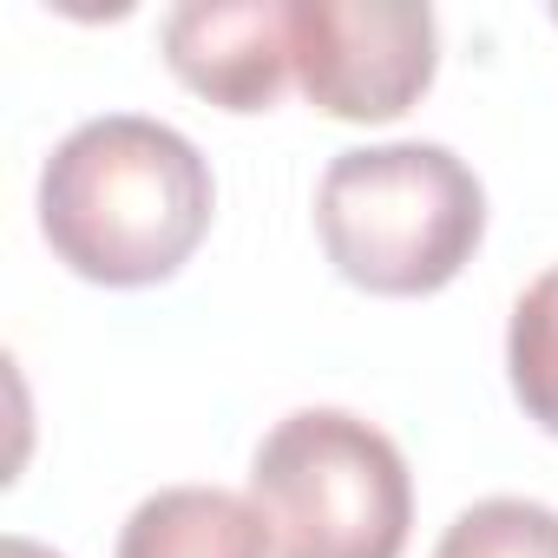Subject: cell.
I'll list each match as a JSON object with an SVG mask.
<instances>
[{
    "label": "cell",
    "mask_w": 558,
    "mask_h": 558,
    "mask_svg": "<svg viewBox=\"0 0 558 558\" xmlns=\"http://www.w3.org/2000/svg\"><path fill=\"white\" fill-rule=\"evenodd\" d=\"M217 210L204 151L145 119L106 112L66 132L40 171V230L53 256L106 290H145L191 263Z\"/></svg>",
    "instance_id": "6da1fadb"
},
{
    "label": "cell",
    "mask_w": 558,
    "mask_h": 558,
    "mask_svg": "<svg viewBox=\"0 0 558 558\" xmlns=\"http://www.w3.org/2000/svg\"><path fill=\"white\" fill-rule=\"evenodd\" d=\"M316 236L355 290L434 296L486 236V191L447 145H362L329 158L316 184Z\"/></svg>",
    "instance_id": "7a4b0ae2"
},
{
    "label": "cell",
    "mask_w": 558,
    "mask_h": 558,
    "mask_svg": "<svg viewBox=\"0 0 558 558\" xmlns=\"http://www.w3.org/2000/svg\"><path fill=\"white\" fill-rule=\"evenodd\" d=\"M250 499L276 558H401L414 525L401 447L349 408L276 421L250 460Z\"/></svg>",
    "instance_id": "3957f363"
},
{
    "label": "cell",
    "mask_w": 558,
    "mask_h": 558,
    "mask_svg": "<svg viewBox=\"0 0 558 558\" xmlns=\"http://www.w3.org/2000/svg\"><path fill=\"white\" fill-rule=\"evenodd\" d=\"M290 40L310 106L349 125L401 119L440 66V27L421 0H290Z\"/></svg>",
    "instance_id": "277c9868"
},
{
    "label": "cell",
    "mask_w": 558,
    "mask_h": 558,
    "mask_svg": "<svg viewBox=\"0 0 558 558\" xmlns=\"http://www.w3.org/2000/svg\"><path fill=\"white\" fill-rule=\"evenodd\" d=\"M165 60L197 99L223 112H269L296 66L290 8L283 0H191V8H171Z\"/></svg>",
    "instance_id": "5b68a950"
},
{
    "label": "cell",
    "mask_w": 558,
    "mask_h": 558,
    "mask_svg": "<svg viewBox=\"0 0 558 558\" xmlns=\"http://www.w3.org/2000/svg\"><path fill=\"white\" fill-rule=\"evenodd\" d=\"M269 551L276 538L256 499L223 486H165L125 519L112 558H269Z\"/></svg>",
    "instance_id": "8992f818"
},
{
    "label": "cell",
    "mask_w": 558,
    "mask_h": 558,
    "mask_svg": "<svg viewBox=\"0 0 558 558\" xmlns=\"http://www.w3.org/2000/svg\"><path fill=\"white\" fill-rule=\"evenodd\" d=\"M506 375L519 408L558 434V263L512 303V329H506Z\"/></svg>",
    "instance_id": "52a82bcc"
},
{
    "label": "cell",
    "mask_w": 558,
    "mask_h": 558,
    "mask_svg": "<svg viewBox=\"0 0 558 558\" xmlns=\"http://www.w3.org/2000/svg\"><path fill=\"white\" fill-rule=\"evenodd\" d=\"M434 558H558V512L538 499H480L440 532Z\"/></svg>",
    "instance_id": "ba28073f"
},
{
    "label": "cell",
    "mask_w": 558,
    "mask_h": 558,
    "mask_svg": "<svg viewBox=\"0 0 558 558\" xmlns=\"http://www.w3.org/2000/svg\"><path fill=\"white\" fill-rule=\"evenodd\" d=\"M0 558H60V551H53V545H40V538H21V532H14L8 545H0Z\"/></svg>",
    "instance_id": "9c48e42d"
},
{
    "label": "cell",
    "mask_w": 558,
    "mask_h": 558,
    "mask_svg": "<svg viewBox=\"0 0 558 558\" xmlns=\"http://www.w3.org/2000/svg\"><path fill=\"white\" fill-rule=\"evenodd\" d=\"M551 21H558V8H551Z\"/></svg>",
    "instance_id": "30bf717a"
}]
</instances>
